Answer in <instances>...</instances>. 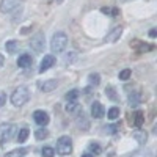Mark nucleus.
Masks as SVG:
<instances>
[{
    "label": "nucleus",
    "mask_w": 157,
    "mask_h": 157,
    "mask_svg": "<svg viewBox=\"0 0 157 157\" xmlns=\"http://www.w3.org/2000/svg\"><path fill=\"white\" fill-rule=\"evenodd\" d=\"M68 46V36L66 33L63 32H57L54 36H52V41H50V49L54 54H61V52L66 49Z\"/></svg>",
    "instance_id": "f257e3e1"
},
{
    "label": "nucleus",
    "mask_w": 157,
    "mask_h": 157,
    "mask_svg": "<svg viewBox=\"0 0 157 157\" xmlns=\"http://www.w3.org/2000/svg\"><path fill=\"white\" fill-rule=\"evenodd\" d=\"M29 99H30V91L27 90V86H17L11 94V102L14 107H21L24 104H27Z\"/></svg>",
    "instance_id": "f03ea898"
},
{
    "label": "nucleus",
    "mask_w": 157,
    "mask_h": 157,
    "mask_svg": "<svg viewBox=\"0 0 157 157\" xmlns=\"http://www.w3.org/2000/svg\"><path fill=\"white\" fill-rule=\"evenodd\" d=\"M57 152L60 155H69L72 152V140L69 135H61L57 140Z\"/></svg>",
    "instance_id": "7ed1b4c3"
},
{
    "label": "nucleus",
    "mask_w": 157,
    "mask_h": 157,
    "mask_svg": "<svg viewBox=\"0 0 157 157\" xmlns=\"http://www.w3.org/2000/svg\"><path fill=\"white\" fill-rule=\"evenodd\" d=\"M30 47L35 52H43L44 50V35L43 33H36L35 36H32V41H30Z\"/></svg>",
    "instance_id": "20e7f679"
},
{
    "label": "nucleus",
    "mask_w": 157,
    "mask_h": 157,
    "mask_svg": "<svg viewBox=\"0 0 157 157\" xmlns=\"http://www.w3.org/2000/svg\"><path fill=\"white\" fill-rule=\"evenodd\" d=\"M21 5V0H2L0 2V11L2 13H13Z\"/></svg>",
    "instance_id": "39448f33"
},
{
    "label": "nucleus",
    "mask_w": 157,
    "mask_h": 157,
    "mask_svg": "<svg viewBox=\"0 0 157 157\" xmlns=\"http://www.w3.org/2000/svg\"><path fill=\"white\" fill-rule=\"evenodd\" d=\"M16 132V126H13V124H8L5 129H3V132H2V137H0V145L5 146L6 143L13 138V135H14Z\"/></svg>",
    "instance_id": "423d86ee"
},
{
    "label": "nucleus",
    "mask_w": 157,
    "mask_h": 157,
    "mask_svg": "<svg viewBox=\"0 0 157 157\" xmlns=\"http://www.w3.org/2000/svg\"><path fill=\"white\" fill-rule=\"evenodd\" d=\"M33 120H35V123L36 124H39V126H46L47 123H49V113L47 112H44V110H36V112H33Z\"/></svg>",
    "instance_id": "0eeeda50"
},
{
    "label": "nucleus",
    "mask_w": 157,
    "mask_h": 157,
    "mask_svg": "<svg viewBox=\"0 0 157 157\" xmlns=\"http://www.w3.org/2000/svg\"><path fill=\"white\" fill-rule=\"evenodd\" d=\"M130 47L135 49L138 54H143V52H148V50H152V49H154V46H151V44H145L143 41H140V39H134V41L130 43Z\"/></svg>",
    "instance_id": "6e6552de"
},
{
    "label": "nucleus",
    "mask_w": 157,
    "mask_h": 157,
    "mask_svg": "<svg viewBox=\"0 0 157 157\" xmlns=\"http://www.w3.org/2000/svg\"><path fill=\"white\" fill-rule=\"evenodd\" d=\"M105 115V109H104V105L101 102H93V105H91V116L96 118V120H101V118Z\"/></svg>",
    "instance_id": "1a4fd4ad"
},
{
    "label": "nucleus",
    "mask_w": 157,
    "mask_h": 157,
    "mask_svg": "<svg viewBox=\"0 0 157 157\" xmlns=\"http://www.w3.org/2000/svg\"><path fill=\"white\" fill-rule=\"evenodd\" d=\"M55 64V57L54 55H44V58L41 60V66H39V72H46L47 69H50Z\"/></svg>",
    "instance_id": "9d476101"
},
{
    "label": "nucleus",
    "mask_w": 157,
    "mask_h": 157,
    "mask_svg": "<svg viewBox=\"0 0 157 157\" xmlns=\"http://www.w3.org/2000/svg\"><path fill=\"white\" fill-rule=\"evenodd\" d=\"M57 86H58V80L49 78V80H46V82H43L41 85H39V90H41L43 93H50V91H54Z\"/></svg>",
    "instance_id": "9b49d317"
},
{
    "label": "nucleus",
    "mask_w": 157,
    "mask_h": 157,
    "mask_svg": "<svg viewBox=\"0 0 157 157\" xmlns=\"http://www.w3.org/2000/svg\"><path fill=\"white\" fill-rule=\"evenodd\" d=\"M121 35H123V27H115V29L105 36V41H109V43H115V41H118V39H120Z\"/></svg>",
    "instance_id": "f8f14e48"
},
{
    "label": "nucleus",
    "mask_w": 157,
    "mask_h": 157,
    "mask_svg": "<svg viewBox=\"0 0 157 157\" xmlns=\"http://www.w3.org/2000/svg\"><path fill=\"white\" fill-rule=\"evenodd\" d=\"M32 63H33V58H32L30 54H24L17 58V66L19 68H29V66H32Z\"/></svg>",
    "instance_id": "ddd939ff"
},
{
    "label": "nucleus",
    "mask_w": 157,
    "mask_h": 157,
    "mask_svg": "<svg viewBox=\"0 0 157 157\" xmlns=\"http://www.w3.org/2000/svg\"><path fill=\"white\" fill-rule=\"evenodd\" d=\"M132 137L135 138V141H138V143H140V145H145L146 140H148V134H146L141 127H140V129H137V130H134Z\"/></svg>",
    "instance_id": "4468645a"
},
{
    "label": "nucleus",
    "mask_w": 157,
    "mask_h": 157,
    "mask_svg": "<svg viewBox=\"0 0 157 157\" xmlns=\"http://www.w3.org/2000/svg\"><path fill=\"white\" fill-rule=\"evenodd\" d=\"M141 104V94L138 93H132V94H129V105L130 107H137Z\"/></svg>",
    "instance_id": "2eb2a0df"
},
{
    "label": "nucleus",
    "mask_w": 157,
    "mask_h": 157,
    "mask_svg": "<svg viewBox=\"0 0 157 157\" xmlns=\"http://www.w3.org/2000/svg\"><path fill=\"white\" fill-rule=\"evenodd\" d=\"M27 152H29V149H27V148H17V149H13V151L6 152V154H5V157H24Z\"/></svg>",
    "instance_id": "dca6fc26"
},
{
    "label": "nucleus",
    "mask_w": 157,
    "mask_h": 157,
    "mask_svg": "<svg viewBox=\"0 0 157 157\" xmlns=\"http://www.w3.org/2000/svg\"><path fill=\"white\" fill-rule=\"evenodd\" d=\"M5 49H6L8 54H16V52L19 50V43L14 41V39H11V41H6Z\"/></svg>",
    "instance_id": "f3484780"
},
{
    "label": "nucleus",
    "mask_w": 157,
    "mask_h": 157,
    "mask_svg": "<svg viewBox=\"0 0 157 157\" xmlns=\"http://www.w3.org/2000/svg\"><path fill=\"white\" fill-rule=\"evenodd\" d=\"M29 135H30V130H29V127H22V129H19V132H17V137H16V140H17L19 143H24L25 140L29 138Z\"/></svg>",
    "instance_id": "a211bd4d"
},
{
    "label": "nucleus",
    "mask_w": 157,
    "mask_h": 157,
    "mask_svg": "<svg viewBox=\"0 0 157 157\" xmlns=\"http://www.w3.org/2000/svg\"><path fill=\"white\" fill-rule=\"evenodd\" d=\"M127 157H152V152L149 149H138V151H134L132 154H129Z\"/></svg>",
    "instance_id": "6ab92c4d"
},
{
    "label": "nucleus",
    "mask_w": 157,
    "mask_h": 157,
    "mask_svg": "<svg viewBox=\"0 0 157 157\" xmlns=\"http://www.w3.org/2000/svg\"><path fill=\"white\" fill-rule=\"evenodd\" d=\"M143 123H145V115H143V112H137L135 116H134V124L137 126V129H140L143 126Z\"/></svg>",
    "instance_id": "aec40b11"
},
{
    "label": "nucleus",
    "mask_w": 157,
    "mask_h": 157,
    "mask_svg": "<svg viewBox=\"0 0 157 157\" xmlns=\"http://www.w3.org/2000/svg\"><path fill=\"white\" fill-rule=\"evenodd\" d=\"M88 151H90V154H101L102 152V148H101V145L99 143H94V141H91L90 145H88Z\"/></svg>",
    "instance_id": "412c9836"
},
{
    "label": "nucleus",
    "mask_w": 157,
    "mask_h": 157,
    "mask_svg": "<svg viewBox=\"0 0 157 157\" xmlns=\"http://www.w3.org/2000/svg\"><path fill=\"white\" fill-rule=\"evenodd\" d=\"M35 137H36V140H44V138H47V137H49L47 129H44V127L36 129V130H35Z\"/></svg>",
    "instance_id": "4be33fe9"
},
{
    "label": "nucleus",
    "mask_w": 157,
    "mask_h": 157,
    "mask_svg": "<svg viewBox=\"0 0 157 157\" xmlns=\"http://www.w3.org/2000/svg\"><path fill=\"white\" fill-rule=\"evenodd\" d=\"M120 113H121V110L118 107H112L107 112V116H109V120H116V118H120Z\"/></svg>",
    "instance_id": "5701e85b"
},
{
    "label": "nucleus",
    "mask_w": 157,
    "mask_h": 157,
    "mask_svg": "<svg viewBox=\"0 0 157 157\" xmlns=\"http://www.w3.org/2000/svg\"><path fill=\"white\" fill-rule=\"evenodd\" d=\"M41 155H43V157H54V155H55V149L50 148V146H44V148L41 149Z\"/></svg>",
    "instance_id": "b1692460"
},
{
    "label": "nucleus",
    "mask_w": 157,
    "mask_h": 157,
    "mask_svg": "<svg viewBox=\"0 0 157 157\" xmlns=\"http://www.w3.org/2000/svg\"><path fill=\"white\" fill-rule=\"evenodd\" d=\"M82 123H83V130H88V126H90V124H88V121L85 120V115H83V112H82V113H78V116H77V124L80 126Z\"/></svg>",
    "instance_id": "393cba45"
},
{
    "label": "nucleus",
    "mask_w": 157,
    "mask_h": 157,
    "mask_svg": "<svg viewBox=\"0 0 157 157\" xmlns=\"http://www.w3.org/2000/svg\"><path fill=\"white\" fill-rule=\"evenodd\" d=\"M105 96L110 98L112 101H118V96H116V93H115V88H113V86H107V88H105Z\"/></svg>",
    "instance_id": "a878e982"
},
{
    "label": "nucleus",
    "mask_w": 157,
    "mask_h": 157,
    "mask_svg": "<svg viewBox=\"0 0 157 157\" xmlns=\"http://www.w3.org/2000/svg\"><path fill=\"white\" fill-rule=\"evenodd\" d=\"M88 78H90V85H94L96 86V85L101 83V75L99 74H90Z\"/></svg>",
    "instance_id": "bb28decb"
},
{
    "label": "nucleus",
    "mask_w": 157,
    "mask_h": 157,
    "mask_svg": "<svg viewBox=\"0 0 157 157\" xmlns=\"http://www.w3.org/2000/svg\"><path fill=\"white\" fill-rule=\"evenodd\" d=\"M78 94H80V93H78V90H71L69 93H66L64 98H66V101H75L78 98Z\"/></svg>",
    "instance_id": "cd10ccee"
},
{
    "label": "nucleus",
    "mask_w": 157,
    "mask_h": 157,
    "mask_svg": "<svg viewBox=\"0 0 157 157\" xmlns=\"http://www.w3.org/2000/svg\"><path fill=\"white\" fill-rule=\"evenodd\" d=\"M104 129H105V134H115L116 130L120 129V123H116V124H110V126H105Z\"/></svg>",
    "instance_id": "c85d7f7f"
},
{
    "label": "nucleus",
    "mask_w": 157,
    "mask_h": 157,
    "mask_svg": "<svg viewBox=\"0 0 157 157\" xmlns=\"http://www.w3.org/2000/svg\"><path fill=\"white\" fill-rule=\"evenodd\" d=\"M130 75H132V72H130V69H123L121 72H120V75H118V77H120L121 78V80H129V78H130Z\"/></svg>",
    "instance_id": "c756f323"
},
{
    "label": "nucleus",
    "mask_w": 157,
    "mask_h": 157,
    "mask_svg": "<svg viewBox=\"0 0 157 157\" xmlns=\"http://www.w3.org/2000/svg\"><path fill=\"white\" fill-rule=\"evenodd\" d=\"M77 109H78L77 101H68V104H66V112H74V110H77Z\"/></svg>",
    "instance_id": "7c9ffc66"
},
{
    "label": "nucleus",
    "mask_w": 157,
    "mask_h": 157,
    "mask_svg": "<svg viewBox=\"0 0 157 157\" xmlns=\"http://www.w3.org/2000/svg\"><path fill=\"white\" fill-rule=\"evenodd\" d=\"M6 102V94L3 93V91H0V107H3Z\"/></svg>",
    "instance_id": "2f4dec72"
},
{
    "label": "nucleus",
    "mask_w": 157,
    "mask_h": 157,
    "mask_svg": "<svg viewBox=\"0 0 157 157\" xmlns=\"http://www.w3.org/2000/svg\"><path fill=\"white\" fill-rule=\"evenodd\" d=\"M3 64H5V57H3L2 54H0V68H2Z\"/></svg>",
    "instance_id": "473e14b6"
},
{
    "label": "nucleus",
    "mask_w": 157,
    "mask_h": 157,
    "mask_svg": "<svg viewBox=\"0 0 157 157\" xmlns=\"http://www.w3.org/2000/svg\"><path fill=\"white\" fill-rule=\"evenodd\" d=\"M155 35H157V32H155V29H152V30L149 32V36H151V38H155Z\"/></svg>",
    "instance_id": "72a5a7b5"
},
{
    "label": "nucleus",
    "mask_w": 157,
    "mask_h": 157,
    "mask_svg": "<svg viewBox=\"0 0 157 157\" xmlns=\"http://www.w3.org/2000/svg\"><path fill=\"white\" fill-rule=\"evenodd\" d=\"M82 157H93V154H90V152H85V154H82Z\"/></svg>",
    "instance_id": "f704fd0d"
}]
</instances>
